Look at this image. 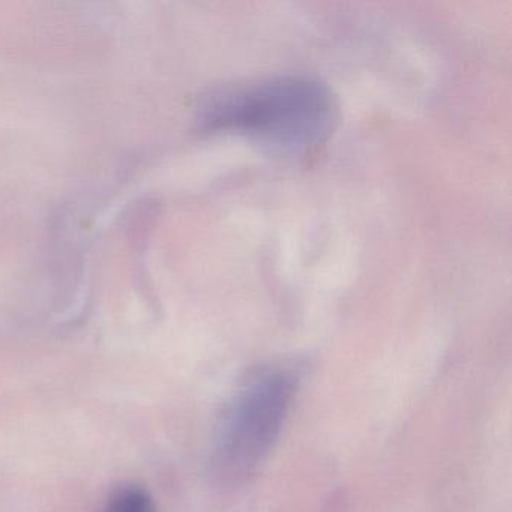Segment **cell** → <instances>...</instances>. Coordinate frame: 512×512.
Here are the masks:
<instances>
[{
  "label": "cell",
  "instance_id": "obj_1",
  "mask_svg": "<svg viewBox=\"0 0 512 512\" xmlns=\"http://www.w3.org/2000/svg\"><path fill=\"white\" fill-rule=\"evenodd\" d=\"M196 119L202 130L245 134L272 151L302 154L328 139L337 103L319 80L269 77L211 89L200 98Z\"/></svg>",
  "mask_w": 512,
  "mask_h": 512
},
{
  "label": "cell",
  "instance_id": "obj_2",
  "mask_svg": "<svg viewBox=\"0 0 512 512\" xmlns=\"http://www.w3.org/2000/svg\"><path fill=\"white\" fill-rule=\"evenodd\" d=\"M296 391V377L283 368L251 376L224 410L211 451V472L224 485L242 484L256 473L280 436Z\"/></svg>",
  "mask_w": 512,
  "mask_h": 512
},
{
  "label": "cell",
  "instance_id": "obj_3",
  "mask_svg": "<svg viewBox=\"0 0 512 512\" xmlns=\"http://www.w3.org/2000/svg\"><path fill=\"white\" fill-rule=\"evenodd\" d=\"M104 512H157L151 494L139 485L115 488L107 497Z\"/></svg>",
  "mask_w": 512,
  "mask_h": 512
}]
</instances>
